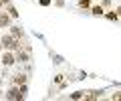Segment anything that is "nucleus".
I'll use <instances>...</instances> for the list:
<instances>
[{
  "label": "nucleus",
  "instance_id": "20",
  "mask_svg": "<svg viewBox=\"0 0 121 101\" xmlns=\"http://www.w3.org/2000/svg\"><path fill=\"white\" fill-rule=\"evenodd\" d=\"M52 6H56V8H65L67 0H52Z\"/></svg>",
  "mask_w": 121,
  "mask_h": 101
},
{
  "label": "nucleus",
  "instance_id": "24",
  "mask_svg": "<svg viewBox=\"0 0 121 101\" xmlns=\"http://www.w3.org/2000/svg\"><path fill=\"white\" fill-rule=\"evenodd\" d=\"M0 2H2V6H6V4H10L12 0H0Z\"/></svg>",
  "mask_w": 121,
  "mask_h": 101
},
{
  "label": "nucleus",
  "instance_id": "14",
  "mask_svg": "<svg viewBox=\"0 0 121 101\" xmlns=\"http://www.w3.org/2000/svg\"><path fill=\"white\" fill-rule=\"evenodd\" d=\"M63 81H67V75L65 73H56L55 77H52V85H60Z\"/></svg>",
  "mask_w": 121,
  "mask_h": 101
},
{
  "label": "nucleus",
  "instance_id": "7",
  "mask_svg": "<svg viewBox=\"0 0 121 101\" xmlns=\"http://www.w3.org/2000/svg\"><path fill=\"white\" fill-rule=\"evenodd\" d=\"M8 32L12 36H16V39H20V40H24V43H26V32H24V28H22L20 24H14V22H12V24L8 26Z\"/></svg>",
  "mask_w": 121,
  "mask_h": 101
},
{
  "label": "nucleus",
  "instance_id": "6",
  "mask_svg": "<svg viewBox=\"0 0 121 101\" xmlns=\"http://www.w3.org/2000/svg\"><path fill=\"white\" fill-rule=\"evenodd\" d=\"M28 81H30V75L24 71H18V73L8 77V83H14V85H22V83H28Z\"/></svg>",
  "mask_w": 121,
  "mask_h": 101
},
{
  "label": "nucleus",
  "instance_id": "11",
  "mask_svg": "<svg viewBox=\"0 0 121 101\" xmlns=\"http://www.w3.org/2000/svg\"><path fill=\"white\" fill-rule=\"evenodd\" d=\"M103 18H107L109 22H119V14L115 12V10H105V14H103Z\"/></svg>",
  "mask_w": 121,
  "mask_h": 101
},
{
  "label": "nucleus",
  "instance_id": "13",
  "mask_svg": "<svg viewBox=\"0 0 121 101\" xmlns=\"http://www.w3.org/2000/svg\"><path fill=\"white\" fill-rule=\"evenodd\" d=\"M83 95H85V89H79V91L69 93V99H73V101H83Z\"/></svg>",
  "mask_w": 121,
  "mask_h": 101
},
{
  "label": "nucleus",
  "instance_id": "9",
  "mask_svg": "<svg viewBox=\"0 0 121 101\" xmlns=\"http://www.w3.org/2000/svg\"><path fill=\"white\" fill-rule=\"evenodd\" d=\"M12 22H14V20L10 18V14L6 12L4 8H2V10H0V32L4 31V28H8L10 24H12Z\"/></svg>",
  "mask_w": 121,
  "mask_h": 101
},
{
  "label": "nucleus",
  "instance_id": "26",
  "mask_svg": "<svg viewBox=\"0 0 121 101\" xmlns=\"http://www.w3.org/2000/svg\"><path fill=\"white\" fill-rule=\"evenodd\" d=\"M2 51H4V44H2V43H0V55H2Z\"/></svg>",
  "mask_w": 121,
  "mask_h": 101
},
{
  "label": "nucleus",
  "instance_id": "3",
  "mask_svg": "<svg viewBox=\"0 0 121 101\" xmlns=\"http://www.w3.org/2000/svg\"><path fill=\"white\" fill-rule=\"evenodd\" d=\"M4 99H8V101H24V97H22L20 87H18V85L8 83V87L4 89Z\"/></svg>",
  "mask_w": 121,
  "mask_h": 101
},
{
  "label": "nucleus",
  "instance_id": "5",
  "mask_svg": "<svg viewBox=\"0 0 121 101\" xmlns=\"http://www.w3.org/2000/svg\"><path fill=\"white\" fill-rule=\"evenodd\" d=\"M105 89H87L85 95H83V101H97V99H103L105 97Z\"/></svg>",
  "mask_w": 121,
  "mask_h": 101
},
{
  "label": "nucleus",
  "instance_id": "21",
  "mask_svg": "<svg viewBox=\"0 0 121 101\" xmlns=\"http://www.w3.org/2000/svg\"><path fill=\"white\" fill-rule=\"evenodd\" d=\"M55 91H56V87H52V85H51V89H48V93H47V99H52V97L56 95Z\"/></svg>",
  "mask_w": 121,
  "mask_h": 101
},
{
  "label": "nucleus",
  "instance_id": "29",
  "mask_svg": "<svg viewBox=\"0 0 121 101\" xmlns=\"http://www.w3.org/2000/svg\"><path fill=\"white\" fill-rule=\"evenodd\" d=\"M119 22H121V18H119Z\"/></svg>",
  "mask_w": 121,
  "mask_h": 101
},
{
  "label": "nucleus",
  "instance_id": "4",
  "mask_svg": "<svg viewBox=\"0 0 121 101\" xmlns=\"http://www.w3.org/2000/svg\"><path fill=\"white\" fill-rule=\"evenodd\" d=\"M14 65H16V55H14V51L4 48V51H2V55H0V67L10 69V67H14Z\"/></svg>",
  "mask_w": 121,
  "mask_h": 101
},
{
  "label": "nucleus",
  "instance_id": "2",
  "mask_svg": "<svg viewBox=\"0 0 121 101\" xmlns=\"http://www.w3.org/2000/svg\"><path fill=\"white\" fill-rule=\"evenodd\" d=\"M14 55H16V65H26V63L32 61V47L28 43H24V47L18 48Z\"/></svg>",
  "mask_w": 121,
  "mask_h": 101
},
{
  "label": "nucleus",
  "instance_id": "25",
  "mask_svg": "<svg viewBox=\"0 0 121 101\" xmlns=\"http://www.w3.org/2000/svg\"><path fill=\"white\" fill-rule=\"evenodd\" d=\"M0 87H4V77L0 75Z\"/></svg>",
  "mask_w": 121,
  "mask_h": 101
},
{
  "label": "nucleus",
  "instance_id": "28",
  "mask_svg": "<svg viewBox=\"0 0 121 101\" xmlns=\"http://www.w3.org/2000/svg\"><path fill=\"white\" fill-rule=\"evenodd\" d=\"M93 2H99V0H93Z\"/></svg>",
  "mask_w": 121,
  "mask_h": 101
},
{
  "label": "nucleus",
  "instance_id": "1",
  "mask_svg": "<svg viewBox=\"0 0 121 101\" xmlns=\"http://www.w3.org/2000/svg\"><path fill=\"white\" fill-rule=\"evenodd\" d=\"M0 43L4 44V48H8V51H14L16 53L18 48H22L24 47V40H20V39H16V36H12L8 31H2V35H0Z\"/></svg>",
  "mask_w": 121,
  "mask_h": 101
},
{
  "label": "nucleus",
  "instance_id": "22",
  "mask_svg": "<svg viewBox=\"0 0 121 101\" xmlns=\"http://www.w3.org/2000/svg\"><path fill=\"white\" fill-rule=\"evenodd\" d=\"M113 10H115V12L119 14V18H121V6H113Z\"/></svg>",
  "mask_w": 121,
  "mask_h": 101
},
{
  "label": "nucleus",
  "instance_id": "15",
  "mask_svg": "<svg viewBox=\"0 0 121 101\" xmlns=\"http://www.w3.org/2000/svg\"><path fill=\"white\" fill-rule=\"evenodd\" d=\"M51 59H52V63H55V65H63V63H65V59L60 57V55L52 53V51H51Z\"/></svg>",
  "mask_w": 121,
  "mask_h": 101
},
{
  "label": "nucleus",
  "instance_id": "8",
  "mask_svg": "<svg viewBox=\"0 0 121 101\" xmlns=\"http://www.w3.org/2000/svg\"><path fill=\"white\" fill-rule=\"evenodd\" d=\"M87 14H91V16H95V18H103L105 8L99 4V2H93V4H91V8L87 10Z\"/></svg>",
  "mask_w": 121,
  "mask_h": 101
},
{
  "label": "nucleus",
  "instance_id": "10",
  "mask_svg": "<svg viewBox=\"0 0 121 101\" xmlns=\"http://www.w3.org/2000/svg\"><path fill=\"white\" fill-rule=\"evenodd\" d=\"M4 10H6L8 14H10V18H12L14 22H16L18 18H20V12H18V8H16L14 4H12V2H10V4H6V6H4Z\"/></svg>",
  "mask_w": 121,
  "mask_h": 101
},
{
  "label": "nucleus",
  "instance_id": "12",
  "mask_svg": "<svg viewBox=\"0 0 121 101\" xmlns=\"http://www.w3.org/2000/svg\"><path fill=\"white\" fill-rule=\"evenodd\" d=\"M91 4H93V0H77V8L83 10V12H87L91 8Z\"/></svg>",
  "mask_w": 121,
  "mask_h": 101
},
{
  "label": "nucleus",
  "instance_id": "19",
  "mask_svg": "<svg viewBox=\"0 0 121 101\" xmlns=\"http://www.w3.org/2000/svg\"><path fill=\"white\" fill-rule=\"evenodd\" d=\"M109 99H111V101H121V89H119V91H113L111 95H109Z\"/></svg>",
  "mask_w": 121,
  "mask_h": 101
},
{
  "label": "nucleus",
  "instance_id": "23",
  "mask_svg": "<svg viewBox=\"0 0 121 101\" xmlns=\"http://www.w3.org/2000/svg\"><path fill=\"white\" fill-rule=\"evenodd\" d=\"M4 99V87H0V101Z\"/></svg>",
  "mask_w": 121,
  "mask_h": 101
},
{
  "label": "nucleus",
  "instance_id": "16",
  "mask_svg": "<svg viewBox=\"0 0 121 101\" xmlns=\"http://www.w3.org/2000/svg\"><path fill=\"white\" fill-rule=\"evenodd\" d=\"M99 4L103 6L105 10H111L113 6H115V4H113V0H99Z\"/></svg>",
  "mask_w": 121,
  "mask_h": 101
},
{
  "label": "nucleus",
  "instance_id": "18",
  "mask_svg": "<svg viewBox=\"0 0 121 101\" xmlns=\"http://www.w3.org/2000/svg\"><path fill=\"white\" fill-rule=\"evenodd\" d=\"M18 87H20V93H22V97H28V83H22V85H18Z\"/></svg>",
  "mask_w": 121,
  "mask_h": 101
},
{
  "label": "nucleus",
  "instance_id": "17",
  "mask_svg": "<svg viewBox=\"0 0 121 101\" xmlns=\"http://www.w3.org/2000/svg\"><path fill=\"white\" fill-rule=\"evenodd\" d=\"M36 4L40 8H48V6H52V0H36Z\"/></svg>",
  "mask_w": 121,
  "mask_h": 101
},
{
  "label": "nucleus",
  "instance_id": "27",
  "mask_svg": "<svg viewBox=\"0 0 121 101\" xmlns=\"http://www.w3.org/2000/svg\"><path fill=\"white\" fill-rule=\"evenodd\" d=\"M2 8H4V6H2V2H0V10H2Z\"/></svg>",
  "mask_w": 121,
  "mask_h": 101
}]
</instances>
